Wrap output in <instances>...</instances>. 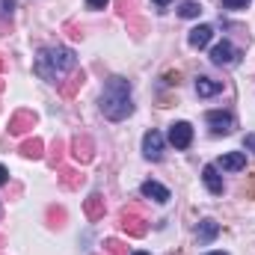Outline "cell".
I'll use <instances>...</instances> for the list:
<instances>
[{"mask_svg":"<svg viewBox=\"0 0 255 255\" xmlns=\"http://www.w3.org/2000/svg\"><path fill=\"white\" fill-rule=\"evenodd\" d=\"M101 113L110 119V122H122L133 113V101H130V80L125 77H110L104 83V92H101V101H98Z\"/></svg>","mask_w":255,"mask_h":255,"instance_id":"obj_1","label":"cell"},{"mask_svg":"<svg viewBox=\"0 0 255 255\" xmlns=\"http://www.w3.org/2000/svg\"><path fill=\"white\" fill-rule=\"evenodd\" d=\"M36 74L45 77L48 83H60L57 77L65 74V71H74L77 68V60H74V51L71 48H45L39 57H36Z\"/></svg>","mask_w":255,"mask_h":255,"instance_id":"obj_2","label":"cell"},{"mask_svg":"<svg viewBox=\"0 0 255 255\" xmlns=\"http://www.w3.org/2000/svg\"><path fill=\"white\" fill-rule=\"evenodd\" d=\"M71 157H74L77 163H89V160L95 157V145H92L89 133H77V136L71 139Z\"/></svg>","mask_w":255,"mask_h":255,"instance_id":"obj_3","label":"cell"},{"mask_svg":"<svg viewBox=\"0 0 255 255\" xmlns=\"http://www.w3.org/2000/svg\"><path fill=\"white\" fill-rule=\"evenodd\" d=\"M119 226L125 229L130 238H142V235L148 232V223H145L139 214H133V211H122V217H119Z\"/></svg>","mask_w":255,"mask_h":255,"instance_id":"obj_4","label":"cell"},{"mask_svg":"<svg viewBox=\"0 0 255 255\" xmlns=\"http://www.w3.org/2000/svg\"><path fill=\"white\" fill-rule=\"evenodd\" d=\"M36 122H39V119H36L33 110H18V113L9 119V133H12V136H21V133H27L30 128H36Z\"/></svg>","mask_w":255,"mask_h":255,"instance_id":"obj_5","label":"cell"},{"mask_svg":"<svg viewBox=\"0 0 255 255\" xmlns=\"http://www.w3.org/2000/svg\"><path fill=\"white\" fill-rule=\"evenodd\" d=\"M142 154H145L148 160H160V157H163V136H160L157 130H148V133L142 136Z\"/></svg>","mask_w":255,"mask_h":255,"instance_id":"obj_6","label":"cell"},{"mask_svg":"<svg viewBox=\"0 0 255 255\" xmlns=\"http://www.w3.org/2000/svg\"><path fill=\"white\" fill-rule=\"evenodd\" d=\"M169 142H172L175 148H187L193 142L190 122H175V125H169Z\"/></svg>","mask_w":255,"mask_h":255,"instance_id":"obj_7","label":"cell"},{"mask_svg":"<svg viewBox=\"0 0 255 255\" xmlns=\"http://www.w3.org/2000/svg\"><path fill=\"white\" fill-rule=\"evenodd\" d=\"M205 119H208V125H211L214 133H232V128H235L232 113H223V110H211Z\"/></svg>","mask_w":255,"mask_h":255,"instance_id":"obj_8","label":"cell"},{"mask_svg":"<svg viewBox=\"0 0 255 255\" xmlns=\"http://www.w3.org/2000/svg\"><path fill=\"white\" fill-rule=\"evenodd\" d=\"M83 211H86V217H89L92 223L104 220V211H107V205H104V196H101V193H92V196H86V202H83Z\"/></svg>","mask_w":255,"mask_h":255,"instance_id":"obj_9","label":"cell"},{"mask_svg":"<svg viewBox=\"0 0 255 255\" xmlns=\"http://www.w3.org/2000/svg\"><path fill=\"white\" fill-rule=\"evenodd\" d=\"M238 60V51H235V45H229V42H220V45H214V51H211V63L214 65H232Z\"/></svg>","mask_w":255,"mask_h":255,"instance_id":"obj_10","label":"cell"},{"mask_svg":"<svg viewBox=\"0 0 255 255\" xmlns=\"http://www.w3.org/2000/svg\"><path fill=\"white\" fill-rule=\"evenodd\" d=\"M83 80H86V74H83V68H74L71 71V77L60 83V92H63V98H74L77 92H80V86H83Z\"/></svg>","mask_w":255,"mask_h":255,"instance_id":"obj_11","label":"cell"},{"mask_svg":"<svg viewBox=\"0 0 255 255\" xmlns=\"http://www.w3.org/2000/svg\"><path fill=\"white\" fill-rule=\"evenodd\" d=\"M202 181H205V187L214 193V196H220V193H223V178H220V172H217V166H214V163H208V166L202 169Z\"/></svg>","mask_w":255,"mask_h":255,"instance_id":"obj_12","label":"cell"},{"mask_svg":"<svg viewBox=\"0 0 255 255\" xmlns=\"http://www.w3.org/2000/svg\"><path fill=\"white\" fill-rule=\"evenodd\" d=\"M220 169H229V172H241V169H247V154H244V151L223 154V157H220Z\"/></svg>","mask_w":255,"mask_h":255,"instance_id":"obj_13","label":"cell"},{"mask_svg":"<svg viewBox=\"0 0 255 255\" xmlns=\"http://www.w3.org/2000/svg\"><path fill=\"white\" fill-rule=\"evenodd\" d=\"M21 154L30 157V160H42V157H45V142H42L39 136L24 139V142H21Z\"/></svg>","mask_w":255,"mask_h":255,"instance_id":"obj_14","label":"cell"},{"mask_svg":"<svg viewBox=\"0 0 255 255\" xmlns=\"http://www.w3.org/2000/svg\"><path fill=\"white\" fill-rule=\"evenodd\" d=\"M142 196H145V199H154V202H160V205L169 202V190H166L163 184H157V181H145V184H142Z\"/></svg>","mask_w":255,"mask_h":255,"instance_id":"obj_15","label":"cell"},{"mask_svg":"<svg viewBox=\"0 0 255 255\" xmlns=\"http://www.w3.org/2000/svg\"><path fill=\"white\" fill-rule=\"evenodd\" d=\"M83 181H86V175H80L77 169H60V184L65 190H77Z\"/></svg>","mask_w":255,"mask_h":255,"instance_id":"obj_16","label":"cell"},{"mask_svg":"<svg viewBox=\"0 0 255 255\" xmlns=\"http://www.w3.org/2000/svg\"><path fill=\"white\" fill-rule=\"evenodd\" d=\"M211 36H214V30H211L208 24H199L196 30H190V45L193 48H205V45L211 42Z\"/></svg>","mask_w":255,"mask_h":255,"instance_id":"obj_17","label":"cell"},{"mask_svg":"<svg viewBox=\"0 0 255 255\" xmlns=\"http://www.w3.org/2000/svg\"><path fill=\"white\" fill-rule=\"evenodd\" d=\"M217 235H220V226H217L214 220H202V223H199V235H196L199 244H211Z\"/></svg>","mask_w":255,"mask_h":255,"instance_id":"obj_18","label":"cell"},{"mask_svg":"<svg viewBox=\"0 0 255 255\" xmlns=\"http://www.w3.org/2000/svg\"><path fill=\"white\" fill-rule=\"evenodd\" d=\"M223 89V83H217V80H211V77H199L196 80V92L202 95V98H211V95H217Z\"/></svg>","mask_w":255,"mask_h":255,"instance_id":"obj_19","label":"cell"},{"mask_svg":"<svg viewBox=\"0 0 255 255\" xmlns=\"http://www.w3.org/2000/svg\"><path fill=\"white\" fill-rule=\"evenodd\" d=\"M63 223H65V211L57 208V205H51L48 208V226L51 229H63Z\"/></svg>","mask_w":255,"mask_h":255,"instance_id":"obj_20","label":"cell"},{"mask_svg":"<svg viewBox=\"0 0 255 255\" xmlns=\"http://www.w3.org/2000/svg\"><path fill=\"white\" fill-rule=\"evenodd\" d=\"M63 154H65V142H63V139H54V145H51V154H48L51 166H60V163H63Z\"/></svg>","mask_w":255,"mask_h":255,"instance_id":"obj_21","label":"cell"},{"mask_svg":"<svg viewBox=\"0 0 255 255\" xmlns=\"http://www.w3.org/2000/svg\"><path fill=\"white\" fill-rule=\"evenodd\" d=\"M104 250H107L110 255H128V247L119 241V238H107V241H104Z\"/></svg>","mask_w":255,"mask_h":255,"instance_id":"obj_22","label":"cell"},{"mask_svg":"<svg viewBox=\"0 0 255 255\" xmlns=\"http://www.w3.org/2000/svg\"><path fill=\"white\" fill-rule=\"evenodd\" d=\"M181 18H199V12H202V6L196 3V0H187V3H181Z\"/></svg>","mask_w":255,"mask_h":255,"instance_id":"obj_23","label":"cell"},{"mask_svg":"<svg viewBox=\"0 0 255 255\" xmlns=\"http://www.w3.org/2000/svg\"><path fill=\"white\" fill-rule=\"evenodd\" d=\"M116 9H119V15H130L133 9H136V0H116Z\"/></svg>","mask_w":255,"mask_h":255,"instance_id":"obj_24","label":"cell"},{"mask_svg":"<svg viewBox=\"0 0 255 255\" xmlns=\"http://www.w3.org/2000/svg\"><path fill=\"white\" fill-rule=\"evenodd\" d=\"M128 30L133 33V39H142V33H145V21H128Z\"/></svg>","mask_w":255,"mask_h":255,"instance_id":"obj_25","label":"cell"},{"mask_svg":"<svg viewBox=\"0 0 255 255\" xmlns=\"http://www.w3.org/2000/svg\"><path fill=\"white\" fill-rule=\"evenodd\" d=\"M163 80H166L169 86H178V83H181V74H178V71H166V74H163Z\"/></svg>","mask_w":255,"mask_h":255,"instance_id":"obj_26","label":"cell"},{"mask_svg":"<svg viewBox=\"0 0 255 255\" xmlns=\"http://www.w3.org/2000/svg\"><path fill=\"white\" fill-rule=\"evenodd\" d=\"M247 3H250V0H223L226 9H247Z\"/></svg>","mask_w":255,"mask_h":255,"instance_id":"obj_27","label":"cell"},{"mask_svg":"<svg viewBox=\"0 0 255 255\" xmlns=\"http://www.w3.org/2000/svg\"><path fill=\"white\" fill-rule=\"evenodd\" d=\"M65 30H68V36H71V39H83V30H80L77 24H65Z\"/></svg>","mask_w":255,"mask_h":255,"instance_id":"obj_28","label":"cell"},{"mask_svg":"<svg viewBox=\"0 0 255 255\" xmlns=\"http://www.w3.org/2000/svg\"><path fill=\"white\" fill-rule=\"evenodd\" d=\"M86 3H89V9H104L110 0H86Z\"/></svg>","mask_w":255,"mask_h":255,"instance_id":"obj_29","label":"cell"},{"mask_svg":"<svg viewBox=\"0 0 255 255\" xmlns=\"http://www.w3.org/2000/svg\"><path fill=\"white\" fill-rule=\"evenodd\" d=\"M244 145H247V148H253V151H255V133H247V139H244Z\"/></svg>","mask_w":255,"mask_h":255,"instance_id":"obj_30","label":"cell"},{"mask_svg":"<svg viewBox=\"0 0 255 255\" xmlns=\"http://www.w3.org/2000/svg\"><path fill=\"white\" fill-rule=\"evenodd\" d=\"M9 181V172H6V166H0V184H6Z\"/></svg>","mask_w":255,"mask_h":255,"instance_id":"obj_31","label":"cell"},{"mask_svg":"<svg viewBox=\"0 0 255 255\" xmlns=\"http://www.w3.org/2000/svg\"><path fill=\"white\" fill-rule=\"evenodd\" d=\"M154 3H157V6H166V3H169V0H154Z\"/></svg>","mask_w":255,"mask_h":255,"instance_id":"obj_32","label":"cell"},{"mask_svg":"<svg viewBox=\"0 0 255 255\" xmlns=\"http://www.w3.org/2000/svg\"><path fill=\"white\" fill-rule=\"evenodd\" d=\"M130 255H148V253H130Z\"/></svg>","mask_w":255,"mask_h":255,"instance_id":"obj_33","label":"cell"},{"mask_svg":"<svg viewBox=\"0 0 255 255\" xmlns=\"http://www.w3.org/2000/svg\"><path fill=\"white\" fill-rule=\"evenodd\" d=\"M208 255H226V253H208Z\"/></svg>","mask_w":255,"mask_h":255,"instance_id":"obj_34","label":"cell"},{"mask_svg":"<svg viewBox=\"0 0 255 255\" xmlns=\"http://www.w3.org/2000/svg\"><path fill=\"white\" fill-rule=\"evenodd\" d=\"M0 71H3V57H0Z\"/></svg>","mask_w":255,"mask_h":255,"instance_id":"obj_35","label":"cell"},{"mask_svg":"<svg viewBox=\"0 0 255 255\" xmlns=\"http://www.w3.org/2000/svg\"><path fill=\"white\" fill-rule=\"evenodd\" d=\"M0 92H3V80H0Z\"/></svg>","mask_w":255,"mask_h":255,"instance_id":"obj_36","label":"cell"},{"mask_svg":"<svg viewBox=\"0 0 255 255\" xmlns=\"http://www.w3.org/2000/svg\"><path fill=\"white\" fill-rule=\"evenodd\" d=\"M0 247H3V238H0Z\"/></svg>","mask_w":255,"mask_h":255,"instance_id":"obj_37","label":"cell"}]
</instances>
